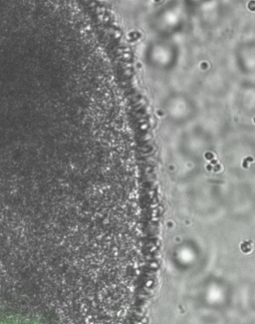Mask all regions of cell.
<instances>
[{
    "instance_id": "1",
    "label": "cell",
    "mask_w": 255,
    "mask_h": 324,
    "mask_svg": "<svg viewBox=\"0 0 255 324\" xmlns=\"http://www.w3.org/2000/svg\"><path fill=\"white\" fill-rule=\"evenodd\" d=\"M187 8L181 0H169L154 11L150 26L158 37L171 39L185 30L187 22Z\"/></svg>"
},
{
    "instance_id": "2",
    "label": "cell",
    "mask_w": 255,
    "mask_h": 324,
    "mask_svg": "<svg viewBox=\"0 0 255 324\" xmlns=\"http://www.w3.org/2000/svg\"><path fill=\"white\" fill-rule=\"evenodd\" d=\"M177 46L169 38L158 37V39L150 42L147 47V56L151 62L169 65L177 56Z\"/></svg>"
},
{
    "instance_id": "3",
    "label": "cell",
    "mask_w": 255,
    "mask_h": 324,
    "mask_svg": "<svg viewBox=\"0 0 255 324\" xmlns=\"http://www.w3.org/2000/svg\"><path fill=\"white\" fill-rule=\"evenodd\" d=\"M212 0H181L187 9H198L203 6L207 5Z\"/></svg>"
}]
</instances>
